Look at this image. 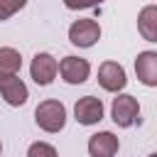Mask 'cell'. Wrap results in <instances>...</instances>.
<instances>
[{"instance_id":"cell-1","label":"cell","mask_w":157,"mask_h":157,"mask_svg":"<svg viewBox=\"0 0 157 157\" xmlns=\"http://www.w3.org/2000/svg\"><path fill=\"white\" fill-rule=\"evenodd\" d=\"M34 123L44 130V132H59L66 125V108L61 101H42L34 108Z\"/></svg>"},{"instance_id":"cell-2","label":"cell","mask_w":157,"mask_h":157,"mask_svg":"<svg viewBox=\"0 0 157 157\" xmlns=\"http://www.w3.org/2000/svg\"><path fill=\"white\" fill-rule=\"evenodd\" d=\"M110 115H113V123L118 128H130L137 123L140 118V103L135 96L130 93H120L113 98V105H110Z\"/></svg>"},{"instance_id":"cell-3","label":"cell","mask_w":157,"mask_h":157,"mask_svg":"<svg viewBox=\"0 0 157 157\" xmlns=\"http://www.w3.org/2000/svg\"><path fill=\"white\" fill-rule=\"evenodd\" d=\"M98 39H101V27H98L96 20H91V17H78V20L71 22V27H69V42H71L74 47L88 49V47H93Z\"/></svg>"},{"instance_id":"cell-4","label":"cell","mask_w":157,"mask_h":157,"mask_svg":"<svg viewBox=\"0 0 157 157\" xmlns=\"http://www.w3.org/2000/svg\"><path fill=\"white\" fill-rule=\"evenodd\" d=\"M29 74L37 86H49L59 74V61L49 52H39V54H34V59L29 64Z\"/></svg>"},{"instance_id":"cell-5","label":"cell","mask_w":157,"mask_h":157,"mask_svg":"<svg viewBox=\"0 0 157 157\" xmlns=\"http://www.w3.org/2000/svg\"><path fill=\"white\" fill-rule=\"evenodd\" d=\"M59 74L66 83L78 86L91 76V64H88V59H81V56H64L59 61Z\"/></svg>"},{"instance_id":"cell-6","label":"cell","mask_w":157,"mask_h":157,"mask_svg":"<svg viewBox=\"0 0 157 157\" xmlns=\"http://www.w3.org/2000/svg\"><path fill=\"white\" fill-rule=\"evenodd\" d=\"M98 83L103 91H110V93H118L125 88L128 83V76H125V69L118 64V61H103L98 66Z\"/></svg>"},{"instance_id":"cell-7","label":"cell","mask_w":157,"mask_h":157,"mask_svg":"<svg viewBox=\"0 0 157 157\" xmlns=\"http://www.w3.org/2000/svg\"><path fill=\"white\" fill-rule=\"evenodd\" d=\"M74 118L81 125H96L103 120V103L96 96H83L74 105Z\"/></svg>"},{"instance_id":"cell-8","label":"cell","mask_w":157,"mask_h":157,"mask_svg":"<svg viewBox=\"0 0 157 157\" xmlns=\"http://www.w3.org/2000/svg\"><path fill=\"white\" fill-rule=\"evenodd\" d=\"M118 150H120V140L108 130L88 137V155L91 157H115Z\"/></svg>"},{"instance_id":"cell-9","label":"cell","mask_w":157,"mask_h":157,"mask_svg":"<svg viewBox=\"0 0 157 157\" xmlns=\"http://www.w3.org/2000/svg\"><path fill=\"white\" fill-rule=\"evenodd\" d=\"M0 96L5 98V103H7V105L20 108V105H25V103H27L29 91H27V86H25V81H22L20 76H12V78L0 81Z\"/></svg>"},{"instance_id":"cell-10","label":"cell","mask_w":157,"mask_h":157,"mask_svg":"<svg viewBox=\"0 0 157 157\" xmlns=\"http://www.w3.org/2000/svg\"><path fill=\"white\" fill-rule=\"evenodd\" d=\"M135 76L145 86H157V52H140L135 59Z\"/></svg>"},{"instance_id":"cell-11","label":"cell","mask_w":157,"mask_h":157,"mask_svg":"<svg viewBox=\"0 0 157 157\" xmlns=\"http://www.w3.org/2000/svg\"><path fill=\"white\" fill-rule=\"evenodd\" d=\"M137 32L147 42H157V5H145L137 12Z\"/></svg>"},{"instance_id":"cell-12","label":"cell","mask_w":157,"mask_h":157,"mask_svg":"<svg viewBox=\"0 0 157 157\" xmlns=\"http://www.w3.org/2000/svg\"><path fill=\"white\" fill-rule=\"evenodd\" d=\"M20 66H22L20 52L12 49V47H0V81L17 76L20 74Z\"/></svg>"},{"instance_id":"cell-13","label":"cell","mask_w":157,"mask_h":157,"mask_svg":"<svg viewBox=\"0 0 157 157\" xmlns=\"http://www.w3.org/2000/svg\"><path fill=\"white\" fill-rule=\"evenodd\" d=\"M27 157H59V155H56V147L49 142H32L27 147Z\"/></svg>"},{"instance_id":"cell-14","label":"cell","mask_w":157,"mask_h":157,"mask_svg":"<svg viewBox=\"0 0 157 157\" xmlns=\"http://www.w3.org/2000/svg\"><path fill=\"white\" fill-rule=\"evenodd\" d=\"M25 7V0H0V22L10 20L15 12H20Z\"/></svg>"},{"instance_id":"cell-15","label":"cell","mask_w":157,"mask_h":157,"mask_svg":"<svg viewBox=\"0 0 157 157\" xmlns=\"http://www.w3.org/2000/svg\"><path fill=\"white\" fill-rule=\"evenodd\" d=\"M150 157H157V152H152V155H150Z\"/></svg>"},{"instance_id":"cell-16","label":"cell","mask_w":157,"mask_h":157,"mask_svg":"<svg viewBox=\"0 0 157 157\" xmlns=\"http://www.w3.org/2000/svg\"><path fill=\"white\" fill-rule=\"evenodd\" d=\"M0 152H2V142H0Z\"/></svg>"}]
</instances>
